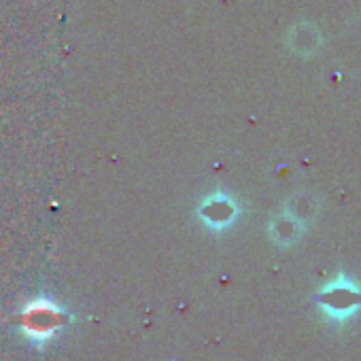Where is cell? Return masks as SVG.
Wrapping results in <instances>:
<instances>
[{
	"label": "cell",
	"instance_id": "1",
	"mask_svg": "<svg viewBox=\"0 0 361 361\" xmlns=\"http://www.w3.org/2000/svg\"><path fill=\"white\" fill-rule=\"evenodd\" d=\"M60 323H62V312L56 304H51L49 300H35L24 310L22 329L26 338L43 342L49 340L60 329Z\"/></svg>",
	"mask_w": 361,
	"mask_h": 361
}]
</instances>
